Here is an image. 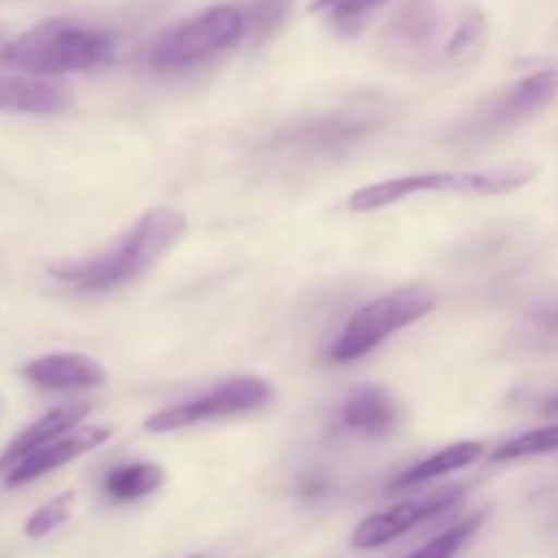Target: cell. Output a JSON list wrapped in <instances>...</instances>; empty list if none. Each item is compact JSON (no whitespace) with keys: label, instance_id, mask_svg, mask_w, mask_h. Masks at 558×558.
Returning <instances> with one entry per match:
<instances>
[{"label":"cell","instance_id":"cell-21","mask_svg":"<svg viewBox=\"0 0 558 558\" xmlns=\"http://www.w3.org/2000/svg\"><path fill=\"white\" fill-rule=\"evenodd\" d=\"M539 409H543L545 414H558V392L556 396H548L543 403H539Z\"/></svg>","mask_w":558,"mask_h":558},{"label":"cell","instance_id":"cell-14","mask_svg":"<svg viewBox=\"0 0 558 558\" xmlns=\"http://www.w3.org/2000/svg\"><path fill=\"white\" fill-rule=\"evenodd\" d=\"M485 447L480 441H456L450 447H441L434 456L423 458L420 463H414L412 469L396 477L390 483V490H407L414 488V485H425L436 477H445V474L461 472V469L477 463V458L483 456Z\"/></svg>","mask_w":558,"mask_h":558},{"label":"cell","instance_id":"cell-4","mask_svg":"<svg viewBox=\"0 0 558 558\" xmlns=\"http://www.w3.org/2000/svg\"><path fill=\"white\" fill-rule=\"evenodd\" d=\"M436 303H439V294L428 283H407V287H398L381 298L371 300V303L360 305L349 316L336 341L330 343L327 360L330 363H352V360L365 357L390 336L428 316L436 308Z\"/></svg>","mask_w":558,"mask_h":558},{"label":"cell","instance_id":"cell-3","mask_svg":"<svg viewBox=\"0 0 558 558\" xmlns=\"http://www.w3.org/2000/svg\"><path fill=\"white\" fill-rule=\"evenodd\" d=\"M539 174L532 161H510L501 167L472 169V172H420L403 178L379 180L363 185L349 196L352 213H376L420 194H463V196H499L523 189Z\"/></svg>","mask_w":558,"mask_h":558},{"label":"cell","instance_id":"cell-2","mask_svg":"<svg viewBox=\"0 0 558 558\" xmlns=\"http://www.w3.org/2000/svg\"><path fill=\"white\" fill-rule=\"evenodd\" d=\"M120 47L112 33L82 25L76 20H44L11 38L0 49V60L9 69L27 76H65L80 71L107 69L118 63Z\"/></svg>","mask_w":558,"mask_h":558},{"label":"cell","instance_id":"cell-8","mask_svg":"<svg viewBox=\"0 0 558 558\" xmlns=\"http://www.w3.org/2000/svg\"><path fill=\"white\" fill-rule=\"evenodd\" d=\"M109 436H112V430L101 428V425L69 430V434H63L60 439L49 441V445L38 447L31 456L22 458V461H16L14 466L3 474V485L5 488H22V485L33 483V480L44 477V474L76 461V458H82L85 452L96 450L104 441H109Z\"/></svg>","mask_w":558,"mask_h":558},{"label":"cell","instance_id":"cell-6","mask_svg":"<svg viewBox=\"0 0 558 558\" xmlns=\"http://www.w3.org/2000/svg\"><path fill=\"white\" fill-rule=\"evenodd\" d=\"M272 396H276V390L262 376H234V379L221 381V385L191 398V401L174 403V407L150 414L145 420V430L169 434V430L191 428V425L210 423V420L238 417V414L265 409L272 401Z\"/></svg>","mask_w":558,"mask_h":558},{"label":"cell","instance_id":"cell-1","mask_svg":"<svg viewBox=\"0 0 558 558\" xmlns=\"http://www.w3.org/2000/svg\"><path fill=\"white\" fill-rule=\"evenodd\" d=\"M189 218L172 207L147 210L129 232L120 234L112 245L85 259H60L47 265V272L65 287L82 292H104L120 283H129L150 270L167 251L183 240Z\"/></svg>","mask_w":558,"mask_h":558},{"label":"cell","instance_id":"cell-7","mask_svg":"<svg viewBox=\"0 0 558 558\" xmlns=\"http://www.w3.org/2000/svg\"><path fill=\"white\" fill-rule=\"evenodd\" d=\"M463 505V488L441 490L436 496H425V499L401 501V505L381 510L376 515L365 518L352 534V545L357 550H376L381 545L396 543L398 537L417 529L420 523L436 521V518L447 515V512L458 510Z\"/></svg>","mask_w":558,"mask_h":558},{"label":"cell","instance_id":"cell-5","mask_svg":"<svg viewBox=\"0 0 558 558\" xmlns=\"http://www.w3.org/2000/svg\"><path fill=\"white\" fill-rule=\"evenodd\" d=\"M248 31V14L245 9L232 3L213 5L191 20L180 22L172 31L156 38L147 63L156 71H180L202 60L221 54L240 44Z\"/></svg>","mask_w":558,"mask_h":558},{"label":"cell","instance_id":"cell-18","mask_svg":"<svg viewBox=\"0 0 558 558\" xmlns=\"http://www.w3.org/2000/svg\"><path fill=\"white\" fill-rule=\"evenodd\" d=\"M76 494L74 490H63L54 499H49L47 505L38 507L31 518L25 521V537L31 539H44L52 532H58L63 523H69L71 512H74Z\"/></svg>","mask_w":558,"mask_h":558},{"label":"cell","instance_id":"cell-17","mask_svg":"<svg viewBox=\"0 0 558 558\" xmlns=\"http://www.w3.org/2000/svg\"><path fill=\"white\" fill-rule=\"evenodd\" d=\"M554 450H558V425H548V428L526 430V434L505 441V445L490 456V461L510 463V461H518V458L545 456V452H554Z\"/></svg>","mask_w":558,"mask_h":558},{"label":"cell","instance_id":"cell-20","mask_svg":"<svg viewBox=\"0 0 558 558\" xmlns=\"http://www.w3.org/2000/svg\"><path fill=\"white\" fill-rule=\"evenodd\" d=\"M385 3H390V0H338V3L327 11L332 14V22H336L343 33H349L357 25H363L365 16H368L371 11L381 9Z\"/></svg>","mask_w":558,"mask_h":558},{"label":"cell","instance_id":"cell-22","mask_svg":"<svg viewBox=\"0 0 558 558\" xmlns=\"http://www.w3.org/2000/svg\"><path fill=\"white\" fill-rule=\"evenodd\" d=\"M336 3H338V0H314V3L308 5V11H311V14H319V11L332 9Z\"/></svg>","mask_w":558,"mask_h":558},{"label":"cell","instance_id":"cell-19","mask_svg":"<svg viewBox=\"0 0 558 558\" xmlns=\"http://www.w3.org/2000/svg\"><path fill=\"white\" fill-rule=\"evenodd\" d=\"M485 38H488V22H485L483 14L472 11V14L461 22L456 36H452L450 47H447V54L456 60L474 58V54H480V49L485 47Z\"/></svg>","mask_w":558,"mask_h":558},{"label":"cell","instance_id":"cell-23","mask_svg":"<svg viewBox=\"0 0 558 558\" xmlns=\"http://www.w3.org/2000/svg\"><path fill=\"white\" fill-rule=\"evenodd\" d=\"M189 558H205V556H189Z\"/></svg>","mask_w":558,"mask_h":558},{"label":"cell","instance_id":"cell-13","mask_svg":"<svg viewBox=\"0 0 558 558\" xmlns=\"http://www.w3.org/2000/svg\"><path fill=\"white\" fill-rule=\"evenodd\" d=\"M556 98H558V71L556 69L534 71L532 76L518 82V85L501 98L499 109H496V123L501 125L523 123V120L543 112V109L548 107V104H554Z\"/></svg>","mask_w":558,"mask_h":558},{"label":"cell","instance_id":"cell-12","mask_svg":"<svg viewBox=\"0 0 558 558\" xmlns=\"http://www.w3.org/2000/svg\"><path fill=\"white\" fill-rule=\"evenodd\" d=\"M398 417H401V409H398L396 398L379 385L357 387L341 407V423L349 430L363 436H376V439L392 434Z\"/></svg>","mask_w":558,"mask_h":558},{"label":"cell","instance_id":"cell-9","mask_svg":"<svg viewBox=\"0 0 558 558\" xmlns=\"http://www.w3.org/2000/svg\"><path fill=\"white\" fill-rule=\"evenodd\" d=\"M22 376L38 390L69 392L96 390L107 381V371L96 357L82 352H52L22 365Z\"/></svg>","mask_w":558,"mask_h":558},{"label":"cell","instance_id":"cell-10","mask_svg":"<svg viewBox=\"0 0 558 558\" xmlns=\"http://www.w3.org/2000/svg\"><path fill=\"white\" fill-rule=\"evenodd\" d=\"M71 104V90L44 76H0V112L60 114Z\"/></svg>","mask_w":558,"mask_h":558},{"label":"cell","instance_id":"cell-11","mask_svg":"<svg viewBox=\"0 0 558 558\" xmlns=\"http://www.w3.org/2000/svg\"><path fill=\"white\" fill-rule=\"evenodd\" d=\"M87 414H90V407H87V403H63V407L49 409L44 417H38L36 423L27 425L22 434H16L14 441L0 452V477H3L16 461L31 456L33 450H38V447L49 445V441L60 439L63 434L74 430Z\"/></svg>","mask_w":558,"mask_h":558},{"label":"cell","instance_id":"cell-15","mask_svg":"<svg viewBox=\"0 0 558 558\" xmlns=\"http://www.w3.org/2000/svg\"><path fill=\"white\" fill-rule=\"evenodd\" d=\"M163 480H167V474H163V469L158 463L136 461L112 469L104 477L101 488L109 499L118 501V505H125V501H140L145 496L156 494L163 485Z\"/></svg>","mask_w":558,"mask_h":558},{"label":"cell","instance_id":"cell-16","mask_svg":"<svg viewBox=\"0 0 558 558\" xmlns=\"http://www.w3.org/2000/svg\"><path fill=\"white\" fill-rule=\"evenodd\" d=\"M485 518H488V510L477 512V515L463 518V521H458L456 526H450L447 532H441L439 537H434L430 543H425L417 554H412L407 558H452L458 550L463 548V545L469 543V539L474 537V534L480 532V526L485 523Z\"/></svg>","mask_w":558,"mask_h":558}]
</instances>
